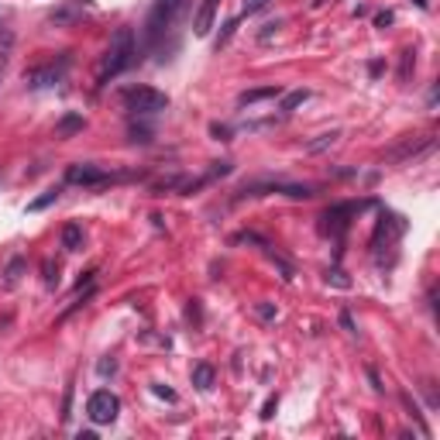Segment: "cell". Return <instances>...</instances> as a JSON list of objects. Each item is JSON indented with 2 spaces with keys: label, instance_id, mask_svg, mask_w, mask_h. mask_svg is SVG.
I'll return each instance as SVG.
<instances>
[{
  "label": "cell",
  "instance_id": "6da1fadb",
  "mask_svg": "<svg viewBox=\"0 0 440 440\" xmlns=\"http://www.w3.org/2000/svg\"><path fill=\"white\" fill-rule=\"evenodd\" d=\"M138 59V45H134V31L131 28H117V35L110 38L107 52L100 59V69H97V87H107L114 76H121L128 66H134Z\"/></svg>",
  "mask_w": 440,
  "mask_h": 440
},
{
  "label": "cell",
  "instance_id": "7a4b0ae2",
  "mask_svg": "<svg viewBox=\"0 0 440 440\" xmlns=\"http://www.w3.org/2000/svg\"><path fill=\"white\" fill-rule=\"evenodd\" d=\"M69 66H72V55L62 52V55H59V59H52V62H42V66L24 69V87H28V89H52V87H59V83H66Z\"/></svg>",
  "mask_w": 440,
  "mask_h": 440
},
{
  "label": "cell",
  "instance_id": "3957f363",
  "mask_svg": "<svg viewBox=\"0 0 440 440\" xmlns=\"http://www.w3.org/2000/svg\"><path fill=\"white\" fill-rule=\"evenodd\" d=\"M121 100H124V107L131 110L134 117H152V114L169 110V97L155 87H131L121 93Z\"/></svg>",
  "mask_w": 440,
  "mask_h": 440
},
{
  "label": "cell",
  "instance_id": "277c9868",
  "mask_svg": "<svg viewBox=\"0 0 440 440\" xmlns=\"http://www.w3.org/2000/svg\"><path fill=\"white\" fill-rule=\"evenodd\" d=\"M128 179L124 172H107L104 165H93V162H76L66 169V182L72 186H89V189H100V186H110V182H121Z\"/></svg>",
  "mask_w": 440,
  "mask_h": 440
},
{
  "label": "cell",
  "instance_id": "5b68a950",
  "mask_svg": "<svg viewBox=\"0 0 440 440\" xmlns=\"http://www.w3.org/2000/svg\"><path fill=\"white\" fill-rule=\"evenodd\" d=\"M117 413H121V399L114 396L110 389H97L93 396L87 399V417L93 419V423H114L117 419Z\"/></svg>",
  "mask_w": 440,
  "mask_h": 440
},
{
  "label": "cell",
  "instance_id": "8992f818",
  "mask_svg": "<svg viewBox=\"0 0 440 440\" xmlns=\"http://www.w3.org/2000/svg\"><path fill=\"white\" fill-rule=\"evenodd\" d=\"M176 11H179V0H158V4H155V11L148 14V21H145V42H148V45L158 42V38H162V31L172 24Z\"/></svg>",
  "mask_w": 440,
  "mask_h": 440
},
{
  "label": "cell",
  "instance_id": "52a82bcc",
  "mask_svg": "<svg viewBox=\"0 0 440 440\" xmlns=\"http://www.w3.org/2000/svg\"><path fill=\"white\" fill-rule=\"evenodd\" d=\"M258 189L282 193V197H292V199L317 197V186H299V182H251V186H244V189H241V197H258Z\"/></svg>",
  "mask_w": 440,
  "mask_h": 440
},
{
  "label": "cell",
  "instance_id": "ba28073f",
  "mask_svg": "<svg viewBox=\"0 0 440 440\" xmlns=\"http://www.w3.org/2000/svg\"><path fill=\"white\" fill-rule=\"evenodd\" d=\"M87 11H93V0H66V4H59L52 14H48V24H55V28H69V24H76Z\"/></svg>",
  "mask_w": 440,
  "mask_h": 440
},
{
  "label": "cell",
  "instance_id": "9c48e42d",
  "mask_svg": "<svg viewBox=\"0 0 440 440\" xmlns=\"http://www.w3.org/2000/svg\"><path fill=\"white\" fill-rule=\"evenodd\" d=\"M361 207H368V203H341V207H330L327 214H324V220H327V224H324V231H330L334 238H341V234L348 231V224H351L348 217H354Z\"/></svg>",
  "mask_w": 440,
  "mask_h": 440
},
{
  "label": "cell",
  "instance_id": "30bf717a",
  "mask_svg": "<svg viewBox=\"0 0 440 440\" xmlns=\"http://www.w3.org/2000/svg\"><path fill=\"white\" fill-rule=\"evenodd\" d=\"M275 97H282V87H262V89H244L241 97H238V104H241V107H251V104H262V100H275Z\"/></svg>",
  "mask_w": 440,
  "mask_h": 440
},
{
  "label": "cell",
  "instance_id": "8fae6325",
  "mask_svg": "<svg viewBox=\"0 0 440 440\" xmlns=\"http://www.w3.org/2000/svg\"><path fill=\"white\" fill-rule=\"evenodd\" d=\"M214 7H217V0H203V7H199L197 21H193V31H197L199 38H207L210 28H214Z\"/></svg>",
  "mask_w": 440,
  "mask_h": 440
},
{
  "label": "cell",
  "instance_id": "7c38bea8",
  "mask_svg": "<svg viewBox=\"0 0 440 440\" xmlns=\"http://www.w3.org/2000/svg\"><path fill=\"white\" fill-rule=\"evenodd\" d=\"M87 128V121H83V114H66L59 124H55V138H72L76 131H83Z\"/></svg>",
  "mask_w": 440,
  "mask_h": 440
},
{
  "label": "cell",
  "instance_id": "4fadbf2b",
  "mask_svg": "<svg viewBox=\"0 0 440 440\" xmlns=\"http://www.w3.org/2000/svg\"><path fill=\"white\" fill-rule=\"evenodd\" d=\"M193 385H197L199 392H207V389H214V365H207V361H199L197 368H193Z\"/></svg>",
  "mask_w": 440,
  "mask_h": 440
},
{
  "label": "cell",
  "instance_id": "5bb4252c",
  "mask_svg": "<svg viewBox=\"0 0 440 440\" xmlns=\"http://www.w3.org/2000/svg\"><path fill=\"white\" fill-rule=\"evenodd\" d=\"M62 248L66 251H79L83 248V227L79 224H66L62 227Z\"/></svg>",
  "mask_w": 440,
  "mask_h": 440
},
{
  "label": "cell",
  "instance_id": "9a60e30c",
  "mask_svg": "<svg viewBox=\"0 0 440 440\" xmlns=\"http://www.w3.org/2000/svg\"><path fill=\"white\" fill-rule=\"evenodd\" d=\"M309 100V89H292V93H286V97H282V114H292V110L296 107H303V104H307Z\"/></svg>",
  "mask_w": 440,
  "mask_h": 440
},
{
  "label": "cell",
  "instance_id": "2e32d148",
  "mask_svg": "<svg viewBox=\"0 0 440 440\" xmlns=\"http://www.w3.org/2000/svg\"><path fill=\"white\" fill-rule=\"evenodd\" d=\"M21 272H24V258H11L7 268H4V286H18L21 282Z\"/></svg>",
  "mask_w": 440,
  "mask_h": 440
},
{
  "label": "cell",
  "instance_id": "e0dca14e",
  "mask_svg": "<svg viewBox=\"0 0 440 440\" xmlns=\"http://www.w3.org/2000/svg\"><path fill=\"white\" fill-rule=\"evenodd\" d=\"M337 138H341V131H327V134H320L317 141H309V145H307V152H309V155L324 152V148H330V145H334Z\"/></svg>",
  "mask_w": 440,
  "mask_h": 440
},
{
  "label": "cell",
  "instance_id": "ac0fdd59",
  "mask_svg": "<svg viewBox=\"0 0 440 440\" xmlns=\"http://www.w3.org/2000/svg\"><path fill=\"white\" fill-rule=\"evenodd\" d=\"M55 199H59V189H48V193H45V197L31 199V203H28V210H31V214H38V210H45V207H52V203H55Z\"/></svg>",
  "mask_w": 440,
  "mask_h": 440
},
{
  "label": "cell",
  "instance_id": "d6986e66",
  "mask_svg": "<svg viewBox=\"0 0 440 440\" xmlns=\"http://www.w3.org/2000/svg\"><path fill=\"white\" fill-rule=\"evenodd\" d=\"M413 55H417L413 48H406V52H402V66H399V79H409V69H413V62H417Z\"/></svg>",
  "mask_w": 440,
  "mask_h": 440
},
{
  "label": "cell",
  "instance_id": "ffe728a7",
  "mask_svg": "<svg viewBox=\"0 0 440 440\" xmlns=\"http://www.w3.org/2000/svg\"><path fill=\"white\" fill-rule=\"evenodd\" d=\"M238 31V18H231V21L224 24V31H220V38H217V48H224V45L231 42V35Z\"/></svg>",
  "mask_w": 440,
  "mask_h": 440
},
{
  "label": "cell",
  "instance_id": "44dd1931",
  "mask_svg": "<svg viewBox=\"0 0 440 440\" xmlns=\"http://www.w3.org/2000/svg\"><path fill=\"white\" fill-rule=\"evenodd\" d=\"M45 286H48V289H52V286H59V265L45 262Z\"/></svg>",
  "mask_w": 440,
  "mask_h": 440
},
{
  "label": "cell",
  "instance_id": "7402d4cb",
  "mask_svg": "<svg viewBox=\"0 0 440 440\" xmlns=\"http://www.w3.org/2000/svg\"><path fill=\"white\" fill-rule=\"evenodd\" d=\"M152 392L158 399H169V402H176V392H172L169 385H162V382H152Z\"/></svg>",
  "mask_w": 440,
  "mask_h": 440
},
{
  "label": "cell",
  "instance_id": "603a6c76",
  "mask_svg": "<svg viewBox=\"0 0 440 440\" xmlns=\"http://www.w3.org/2000/svg\"><path fill=\"white\" fill-rule=\"evenodd\" d=\"M275 409H279V396L265 399V406H262V419H272V417H275Z\"/></svg>",
  "mask_w": 440,
  "mask_h": 440
},
{
  "label": "cell",
  "instance_id": "cb8c5ba5",
  "mask_svg": "<svg viewBox=\"0 0 440 440\" xmlns=\"http://www.w3.org/2000/svg\"><path fill=\"white\" fill-rule=\"evenodd\" d=\"M327 282H334V286H341V289H348V286H351V282L344 279V272H341V268H334V272H327Z\"/></svg>",
  "mask_w": 440,
  "mask_h": 440
},
{
  "label": "cell",
  "instance_id": "d4e9b609",
  "mask_svg": "<svg viewBox=\"0 0 440 440\" xmlns=\"http://www.w3.org/2000/svg\"><path fill=\"white\" fill-rule=\"evenodd\" d=\"M255 313H258L262 320H275V307H272V303H258V307H255Z\"/></svg>",
  "mask_w": 440,
  "mask_h": 440
},
{
  "label": "cell",
  "instance_id": "484cf974",
  "mask_svg": "<svg viewBox=\"0 0 440 440\" xmlns=\"http://www.w3.org/2000/svg\"><path fill=\"white\" fill-rule=\"evenodd\" d=\"M262 7H268V0H244V11H248V14H255V11H262Z\"/></svg>",
  "mask_w": 440,
  "mask_h": 440
},
{
  "label": "cell",
  "instance_id": "4316f807",
  "mask_svg": "<svg viewBox=\"0 0 440 440\" xmlns=\"http://www.w3.org/2000/svg\"><path fill=\"white\" fill-rule=\"evenodd\" d=\"M341 327L348 330V334H358V327H354V320H351V313H341Z\"/></svg>",
  "mask_w": 440,
  "mask_h": 440
},
{
  "label": "cell",
  "instance_id": "83f0119b",
  "mask_svg": "<svg viewBox=\"0 0 440 440\" xmlns=\"http://www.w3.org/2000/svg\"><path fill=\"white\" fill-rule=\"evenodd\" d=\"M210 131L217 134L220 141H231V128H224V124H214V128H210Z\"/></svg>",
  "mask_w": 440,
  "mask_h": 440
},
{
  "label": "cell",
  "instance_id": "f1b7e54d",
  "mask_svg": "<svg viewBox=\"0 0 440 440\" xmlns=\"http://www.w3.org/2000/svg\"><path fill=\"white\" fill-rule=\"evenodd\" d=\"M375 24H378V28H385V24H392V11H382V14L375 18Z\"/></svg>",
  "mask_w": 440,
  "mask_h": 440
},
{
  "label": "cell",
  "instance_id": "f546056e",
  "mask_svg": "<svg viewBox=\"0 0 440 440\" xmlns=\"http://www.w3.org/2000/svg\"><path fill=\"white\" fill-rule=\"evenodd\" d=\"M114 375V372H117V361H100V375Z\"/></svg>",
  "mask_w": 440,
  "mask_h": 440
},
{
  "label": "cell",
  "instance_id": "4dcf8cb0",
  "mask_svg": "<svg viewBox=\"0 0 440 440\" xmlns=\"http://www.w3.org/2000/svg\"><path fill=\"white\" fill-rule=\"evenodd\" d=\"M4 18H7V7H0V21H4Z\"/></svg>",
  "mask_w": 440,
  "mask_h": 440
},
{
  "label": "cell",
  "instance_id": "1f68e13d",
  "mask_svg": "<svg viewBox=\"0 0 440 440\" xmlns=\"http://www.w3.org/2000/svg\"><path fill=\"white\" fill-rule=\"evenodd\" d=\"M417 7H427V0H417Z\"/></svg>",
  "mask_w": 440,
  "mask_h": 440
}]
</instances>
